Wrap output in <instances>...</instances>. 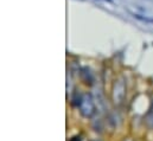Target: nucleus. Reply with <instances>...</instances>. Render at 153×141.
Masks as SVG:
<instances>
[{"label": "nucleus", "instance_id": "nucleus-1", "mask_svg": "<svg viewBox=\"0 0 153 141\" xmlns=\"http://www.w3.org/2000/svg\"><path fill=\"white\" fill-rule=\"evenodd\" d=\"M79 109H81L82 115L85 116V117H90V116L94 115V113H95V103H94V100H93L91 95H89V94L82 95V100H81V103H79Z\"/></svg>", "mask_w": 153, "mask_h": 141}, {"label": "nucleus", "instance_id": "nucleus-2", "mask_svg": "<svg viewBox=\"0 0 153 141\" xmlns=\"http://www.w3.org/2000/svg\"><path fill=\"white\" fill-rule=\"evenodd\" d=\"M126 87H125V83L122 79H117L115 81L114 84V89H113V100L116 105H121L123 99H125V95H126Z\"/></svg>", "mask_w": 153, "mask_h": 141}, {"label": "nucleus", "instance_id": "nucleus-3", "mask_svg": "<svg viewBox=\"0 0 153 141\" xmlns=\"http://www.w3.org/2000/svg\"><path fill=\"white\" fill-rule=\"evenodd\" d=\"M81 77H82V79L84 81V83H89V84H91L93 83V81H94V77H93V75H91V72L90 70L88 69V68H82L81 69Z\"/></svg>", "mask_w": 153, "mask_h": 141}, {"label": "nucleus", "instance_id": "nucleus-4", "mask_svg": "<svg viewBox=\"0 0 153 141\" xmlns=\"http://www.w3.org/2000/svg\"><path fill=\"white\" fill-rule=\"evenodd\" d=\"M134 17L139 20H143V22H146V23H153V18H147V17H143L140 14H134Z\"/></svg>", "mask_w": 153, "mask_h": 141}, {"label": "nucleus", "instance_id": "nucleus-5", "mask_svg": "<svg viewBox=\"0 0 153 141\" xmlns=\"http://www.w3.org/2000/svg\"><path fill=\"white\" fill-rule=\"evenodd\" d=\"M106 1H109V2H112V1H113V0H106Z\"/></svg>", "mask_w": 153, "mask_h": 141}]
</instances>
